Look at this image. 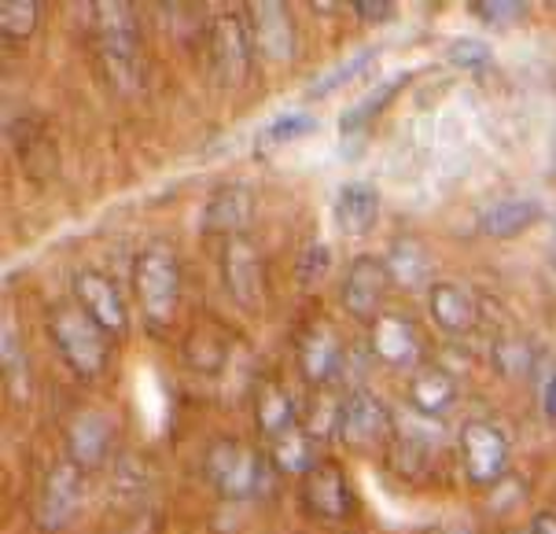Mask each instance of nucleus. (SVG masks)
Segmentation results:
<instances>
[{"label": "nucleus", "mask_w": 556, "mask_h": 534, "mask_svg": "<svg viewBox=\"0 0 556 534\" xmlns=\"http://www.w3.org/2000/svg\"><path fill=\"white\" fill-rule=\"evenodd\" d=\"M49 332H52V343L60 346L63 361H67L81 380H97L100 372L108 369V358H111L108 332H103L78 303H52Z\"/></svg>", "instance_id": "f257e3e1"}, {"label": "nucleus", "mask_w": 556, "mask_h": 534, "mask_svg": "<svg viewBox=\"0 0 556 534\" xmlns=\"http://www.w3.org/2000/svg\"><path fill=\"white\" fill-rule=\"evenodd\" d=\"M97 44L111 81L126 92L140 89V30L129 4H118V0L97 4Z\"/></svg>", "instance_id": "f03ea898"}, {"label": "nucleus", "mask_w": 556, "mask_h": 534, "mask_svg": "<svg viewBox=\"0 0 556 534\" xmlns=\"http://www.w3.org/2000/svg\"><path fill=\"white\" fill-rule=\"evenodd\" d=\"M134 288L148 328H163L174 317L177 295H181V269H177L174 251L163 243L140 251L134 258Z\"/></svg>", "instance_id": "7ed1b4c3"}, {"label": "nucleus", "mask_w": 556, "mask_h": 534, "mask_svg": "<svg viewBox=\"0 0 556 534\" xmlns=\"http://www.w3.org/2000/svg\"><path fill=\"white\" fill-rule=\"evenodd\" d=\"M203 472L225 501L251 498L262 483L258 454H254L251 446H243L240 438H214L203 457Z\"/></svg>", "instance_id": "20e7f679"}, {"label": "nucleus", "mask_w": 556, "mask_h": 534, "mask_svg": "<svg viewBox=\"0 0 556 534\" xmlns=\"http://www.w3.org/2000/svg\"><path fill=\"white\" fill-rule=\"evenodd\" d=\"M460 457H465L468 480L494 486L508 465V438L486 420H468L460 428Z\"/></svg>", "instance_id": "39448f33"}, {"label": "nucleus", "mask_w": 556, "mask_h": 534, "mask_svg": "<svg viewBox=\"0 0 556 534\" xmlns=\"http://www.w3.org/2000/svg\"><path fill=\"white\" fill-rule=\"evenodd\" d=\"M388 284H391L388 262L372 255L354 258L343 277V310L357 317V321H376L383 295H388Z\"/></svg>", "instance_id": "423d86ee"}, {"label": "nucleus", "mask_w": 556, "mask_h": 534, "mask_svg": "<svg viewBox=\"0 0 556 534\" xmlns=\"http://www.w3.org/2000/svg\"><path fill=\"white\" fill-rule=\"evenodd\" d=\"M303 505L309 517L317 520H343L351 517L354 509V494L351 483H346V472L336 461H317L309 472L303 475Z\"/></svg>", "instance_id": "0eeeda50"}, {"label": "nucleus", "mask_w": 556, "mask_h": 534, "mask_svg": "<svg viewBox=\"0 0 556 534\" xmlns=\"http://www.w3.org/2000/svg\"><path fill=\"white\" fill-rule=\"evenodd\" d=\"M81 472L85 468H78L67 457V461H60L45 475L41 498H37V523L45 531H60L74 520V512L81 505Z\"/></svg>", "instance_id": "6e6552de"}, {"label": "nucleus", "mask_w": 556, "mask_h": 534, "mask_svg": "<svg viewBox=\"0 0 556 534\" xmlns=\"http://www.w3.org/2000/svg\"><path fill=\"white\" fill-rule=\"evenodd\" d=\"M71 288H74V303H78L103 332L108 335L126 332V325H129L126 303H122L118 288L111 284L108 277L97 274V269H78V274L71 277Z\"/></svg>", "instance_id": "1a4fd4ad"}, {"label": "nucleus", "mask_w": 556, "mask_h": 534, "mask_svg": "<svg viewBox=\"0 0 556 534\" xmlns=\"http://www.w3.org/2000/svg\"><path fill=\"white\" fill-rule=\"evenodd\" d=\"M391 431V414L372 391H354L343 398V414H339V431L351 449H369L376 443H383V435Z\"/></svg>", "instance_id": "9d476101"}, {"label": "nucleus", "mask_w": 556, "mask_h": 534, "mask_svg": "<svg viewBox=\"0 0 556 534\" xmlns=\"http://www.w3.org/2000/svg\"><path fill=\"white\" fill-rule=\"evenodd\" d=\"M211 63L218 71V81L229 89L243 86L251 67V37L237 15H222L211 26Z\"/></svg>", "instance_id": "9b49d317"}, {"label": "nucleus", "mask_w": 556, "mask_h": 534, "mask_svg": "<svg viewBox=\"0 0 556 534\" xmlns=\"http://www.w3.org/2000/svg\"><path fill=\"white\" fill-rule=\"evenodd\" d=\"M222 277L240 306L262 303V262L248 237H229L222 247Z\"/></svg>", "instance_id": "f8f14e48"}, {"label": "nucleus", "mask_w": 556, "mask_h": 534, "mask_svg": "<svg viewBox=\"0 0 556 534\" xmlns=\"http://www.w3.org/2000/svg\"><path fill=\"white\" fill-rule=\"evenodd\" d=\"M254 214V195L248 185L232 181V185H222L218 192L206 200V211H203V229L214 232V237H243Z\"/></svg>", "instance_id": "ddd939ff"}, {"label": "nucleus", "mask_w": 556, "mask_h": 534, "mask_svg": "<svg viewBox=\"0 0 556 534\" xmlns=\"http://www.w3.org/2000/svg\"><path fill=\"white\" fill-rule=\"evenodd\" d=\"M376 218H380V192L369 181H351L336 192L332 221L343 237H369Z\"/></svg>", "instance_id": "4468645a"}, {"label": "nucleus", "mask_w": 556, "mask_h": 534, "mask_svg": "<svg viewBox=\"0 0 556 534\" xmlns=\"http://www.w3.org/2000/svg\"><path fill=\"white\" fill-rule=\"evenodd\" d=\"M251 41L258 44L266 60H291L295 52V26L285 4L277 0H258L251 4Z\"/></svg>", "instance_id": "2eb2a0df"}, {"label": "nucleus", "mask_w": 556, "mask_h": 534, "mask_svg": "<svg viewBox=\"0 0 556 534\" xmlns=\"http://www.w3.org/2000/svg\"><path fill=\"white\" fill-rule=\"evenodd\" d=\"M372 354L380 361L394 365V369H409L413 361L420 358V340H417V328H413L405 317L399 314H380L372 321Z\"/></svg>", "instance_id": "dca6fc26"}, {"label": "nucleus", "mask_w": 556, "mask_h": 534, "mask_svg": "<svg viewBox=\"0 0 556 534\" xmlns=\"http://www.w3.org/2000/svg\"><path fill=\"white\" fill-rule=\"evenodd\" d=\"M339 365H343V346H339L336 335L325 325L309 328L303 343H299V369H303V377L317 383V387H325L339 372Z\"/></svg>", "instance_id": "f3484780"}, {"label": "nucleus", "mask_w": 556, "mask_h": 534, "mask_svg": "<svg viewBox=\"0 0 556 534\" xmlns=\"http://www.w3.org/2000/svg\"><path fill=\"white\" fill-rule=\"evenodd\" d=\"M67 449H71V461L78 468H97L108 461V449H111L108 417H100V414L74 417V424L67 431Z\"/></svg>", "instance_id": "a211bd4d"}, {"label": "nucleus", "mask_w": 556, "mask_h": 534, "mask_svg": "<svg viewBox=\"0 0 556 534\" xmlns=\"http://www.w3.org/2000/svg\"><path fill=\"white\" fill-rule=\"evenodd\" d=\"M428 306H431V317H435L439 328L454 335H465L468 328L476 325V298L465 292L460 284H431L428 292Z\"/></svg>", "instance_id": "6ab92c4d"}, {"label": "nucleus", "mask_w": 556, "mask_h": 534, "mask_svg": "<svg viewBox=\"0 0 556 534\" xmlns=\"http://www.w3.org/2000/svg\"><path fill=\"white\" fill-rule=\"evenodd\" d=\"M539 221H542V203H534V200L490 203V207L483 211V218H479L483 232H490V237H497V240L520 237V232H527L531 225H539Z\"/></svg>", "instance_id": "aec40b11"}, {"label": "nucleus", "mask_w": 556, "mask_h": 534, "mask_svg": "<svg viewBox=\"0 0 556 534\" xmlns=\"http://www.w3.org/2000/svg\"><path fill=\"white\" fill-rule=\"evenodd\" d=\"M409 398H413V406H417L424 417H439L442 409L454 406L457 380L450 377L446 369H439V365H424V369H417V377H413V383H409Z\"/></svg>", "instance_id": "412c9836"}, {"label": "nucleus", "mask_w": 556, "mask_h": 534, "mask_svg": "<svg viewBox=\"0 0 556 534\" xmlns=\"http://www.w3.org/2000/svg\"><path fill=\"white\" fill-rule=\"evenodd\" d=\"M254 420H258L262 435H269L277 443L280 435H288L295 424V409H291V398L285 395V387L273 380H262L258 391H254Z\"/></svg>", "instance_id": "4be33fe9"}, {"label": "nucleus", "mask_w": 556, "mask_h": 534, "mask_svg": "<svg viewBox=\"0 0 556 534\" xmlns=\"http://www.w3.org/2000/svg\"><path fill=\"white\" fill-rule=\"evenodd\" d=\"M388 274H391V284H402V288H420L428 284V274H431V255L424 251V243L417 240H394L391 251H388Z\"/></svg>", "instance_id": "5701e85b"}, {"label": "nucleus", "mask_w": 556, "mask_h": 534, "mask_svg": "<svg viewBox=\"0 0 556 534\" xmlns=\"http://www.w3.org/2000/svg\"><path fill=\"white\" fill-rule=\"evenodd\" d=\"M273 461L280 465V472H291V475H306L314 468V438L306 435L303 428H291L288 435H280L273 443Z\"/></svg>", "instance_id": "b1692460"}, {"label": "nucleus", "mask_w": 556, "mask_h": 534, "mask_svg": "<svg viewBox=\"0 0 556 534\" xmlns=\"http://www.w3.org/2000/svg\"><path fill=\"white\" fill-rule=\"evenodd\" d=\"M376 60V49H362V52H354L351 60H343V63H336L332 71H325L320 78L314 81V86L306 89V97H314V100H320V97H328V92H336V89H343V86H351V81L362 74L369 63Z\"/></svg>", "instance_id": "393cba45"}, {"label": "nucleus", "mask_w": 556, "mask_h": 534, "mask_svg": "<svg viewBox=\"0 0 556 534\" xmlns=\"http://www.w3.org/2000/svg\"><path fill=\"white\" fill-rule=\"evenodd\" d=\"M402 86H405V74H399V78H391V81H383V86H376V89L369 92V100H362V104L351 107V111L343 115V122H339V126H343V134H354V129L369 126V118L380 115V111L391 104V97H394V92H399Z\"/></svg>", "instance_id": "a878e982"}, {"label": "nucleus", "mask_w": 556, "mask_h": 534, "mask_svg": "<svg viewBox=\"0 0 556 534\" xmlns=\"http://www.w3.org/2000/svg\"><path fill=\"white\" fill-rule=\"evenodd\" d=\"M339 414H343V402L332 398L328 391H314V398H309V406H306V420L299 428H303L309 438L332 435V431H339Z\"/></svg>", "instance_id": "bb28decb"}, {"label": "nucleus", "mask_w": 556, "mask_h": 534, "mask_svg": "<svg viewBox=\"0 0 556 534\" xmlns=\"http://www.w3.org/2000/svg\"><path fill=\"white\" fill-rule=\"evenodd\" d=\"M317 129V122L309 115H299V111H291V115H280L273 118L266 129H262L258 137V148L266 152V148H277V144H291V140H303Z\"/></svg>", "instance_id": "cd10ccee"}, {"label": "nucleus", "mask_w": 556, "mask_h": 534, "mask_svg": "<svg viewBox=\"0 0 556 534\" xmlns=\"http://www.w3.org/2000/svg\"><path fill=\"white\" fill-rule=\"evenodd\" d=\"M37 15H41L37 0H4L0 4V30H4L8 41H23V37L34 34Z\"/></svg>", "instance_id": "c85d7f7f"}, {"label": "nucleus", "mask_w": 556, "mask_h": 534, "mask_svg": "<svg viewBox=\"0 0 556 534\" xmlns=\"http://www.w3.org/2000/svg\"><path fill=\"white\" fill-rule=\"evenodd\" d=\"M494 365L505 372V377H527V372H531V365H534V354L527 351L523 340L508 335V340L494 343Z\"/></svg>", "instance_id": "c756f323"}, {"label": "nucleus", "mask_w": 556, "mask_h": 534, "mask_svg": "<svg viewBox=\"0 0 556 534\" xmlns=\"http://www.w3.org/2000/svg\"><path fill=\"white\" fill-rule=\"evenodd\" d=\"M468 8H472L486 26H513L527 15L523 0H476V4H468Z\"/></svg>", "instance_id": "7c9ffc66"}, {"label": "nucleus", "mask_w": 556, "mask_h": 534, "mask_svg": "<svg viewBox=\"0 0 556 534\" xmlns=\"http://www.w3.org/2000/svg\"><path fill=\"white\" fill-rule=\"evenodd\" d=\"M428 461H431V449H428L424 438L405 435V438L394 443V465H399L405 475H420L424 468H428Z\"/></svg>", "instance_id": "2f4dec72"}, {"label": "nucleus", "mask_w": 556, "mask_h": 534, "mask_svg": "<svg viewBox=\"0 0 556 534\" xmlns=\"http://www.w3.org/2000/svg\"><path fill=\"white\" fill-rule=\"evenodd\" d=\"M446 60L460 71H483L490 63V49L483 41H476V37H460V41L446 49Z\"/></svg>", "instance_id": "473e14b6"}, {"label": "nucleus", "mask_w": 556, "mask_h": 534, "mask_svg": "<svg viewBox=\"0 0 556 534\" xmlns=\"http://www.w3.org/2000/svg\"><path fill=\"white\" fill-rule=\"evenodd\" d=\"M295 274H299V284H303V288L317 284V280L328 274V247H325V243H309L303 255H299Z\"/></svg>", "instance_id": "72a5a7b5"}, {"label": "nucleus", "mask_w": 556, "mask_h": 534, "mask_svg": "<svg viewBox=\"0 0 556 534\" xmlns=\"http://www.w3.org/2000/svg\"><path fill=\"white\" fill-rule=\"evenodd\" d=\"M354 12L365 23H388V18H394V4L391 0H354Z\"/></svg>", "instance_id": "f704fd0d"}, {"label": "nucleus", "mask_w": 556, "mask_h": 534, "mask_svg": "<svg viewBox=\"0 0 556 534\" xmlns=\"http://www.w3.org/2000/svg\"><path fill=\"white\" fill-rule=\"evenodd\" d=\"M531 534H556V512H539L531 523Z\"/></svg>", "instance_id": "c9c22d12"}, {"label": "nucleus", "mask_w": 556, "mask_h": 534, "mask_svg": "<svg viewBox=\"0 0 556 534\" xmlns=\"http://www.w3.org/2000/svg\"><path fill=\"white\" fill-rule=\"evenodd\" d=\"M542 409H545V417L556 420V377L545 383V391H542Z\"/></svg>", "instance_id": "e433bc0d"}, {"label": "nucleus", "mask_w": 556, "mask_h": 534, "mask_svg": "<svg viewBox=\"0 0 556 534\" xmlns=\"http://www.w3.org/2000/svg\"><path fill=\"white\" fill-rule=\"evenodd\" d=\"M428 534H468L465 527H431Z\"/></svg>", "instance_id": "4c0bfd02"}, {"label": "nucleus", "mask_w": 556, "mask_h": 534, "mask_svg": "<svg viewBox=\"0 0 556 534\" xmlns=\"http://www.w3.org/2000/svg\"><path fill=\"white\" fill-rule=\"evenodd\" d=\"M513 534H531V531H513Z\"/></svg>", "instance_id": "58836bf2"}]
</instances>
